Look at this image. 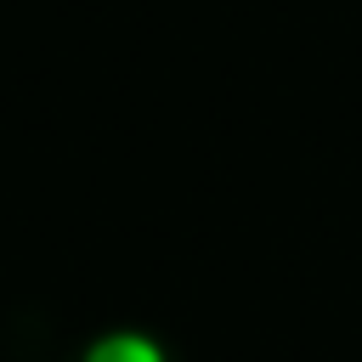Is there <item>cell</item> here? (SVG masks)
Masks as SVG:
<instances>
[{
    "label": "cell",
    "mask_w": 362,
    "mask_h": 362,
    "mask_svg": "<svg viewBox=\"0 0 362 362\" xmlns=\"http://www.w3.org/2000/svg\"><path fill=\"white\" fill-rule=\"evenodd\" d=\"M79 362H170V351L141 328H107L79 351Z\"/></svg>",
    "instance_id": "cell-1"
}]
</instances>
